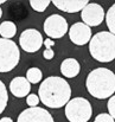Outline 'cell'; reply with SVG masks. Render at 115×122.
<instances>
[{"label":"cell","mask_w":115,"mask_h":122,"mask_svg":"<svg viewBox=\"0 0 115 122\" xmlns=\"http://www.w3.org/2000/svg\"><path fill=\"white\" fill-rule=\"evenodd\" d=\"M39 101H40V100H39V96L36 95V94H30V95L26 97V103H27V106H30V108L37 107Z\"/></svg>","instance_id":"cell-19"},{"label":"cell","mask_w":115,"mask_h":122,"mask_svg":"<svg viewBox=\"0 0 115 122\" xmlns=\"http://www.w3.org/2000/svg\"><path fill=\"white\" fill-rule=\"evenodd\" d=\"M38 96L44 106L53 109L62 108L70 101L71 88L64 78L50 76L42 82L38 89Z\"/></svg>","instance_id":"cell-1"},{"label":"cell","mask_w":115,"mask_h":122,"mask_svg":"<svg viewBox=\"0 0 115 122\" xmlns=\"http://www.w3.org/2000/svg\"><path fill=\"white\" fill-rule=\"evenodd\" d=\"M17 122H55L52 115L44 108L35 107V108H27L23 110Z\"/></svg>","instance_id":"cell-9"},{"label":"cell","mask_w":115,"mask_h":122,"mask_svg":"<svg viewBox=\"0 0 115 122\" xmlns=\"http://www.w3.org/2000/svg\"><path fill=\"white\" fill-rule=\"evenodd\" d=\"M43 56H44V58H45V59L50 61V59H52V58H53L55 52H53V50H52V49H45V50H44V52H43Z\"/></svg>","instance_id":"cell-22"},{"label":"cell","mask_w":115,"mask_h":122,"mask_svg":"<svg viewBox=\"0 0 115 122\" xmlns=\"http://www.w3.org/2000/svg\"><path fill=\"white\" fill-rule=\"evenodd\" d=\"M20 61V51L11 39L0 38V72L12 71Z\"/></svg>","instance_id":"cell-4"},{"label":"cell","mask_w":115,"mask_h":122,"mask_svg":"<svg viewBox=\"0 0 115 122\" xmlns=\"http://www.w3.org/2000/svg\"><path fill=\"white\" fill-rule=\"evenodd\" d=\"M69 38L75 45H85L91 39V30L84 23H75L69 29Z\"/></svg>","instance_id":"cell-10"},{"label":"cell","mask_w":115,"mask_h":122,"mask_svg":"<svg viewBox=\"0 0 115 122\" xmlns=\"http://www.w3.org/2000/svg\"><path fill=\"white\" fill-rule=\"evenodd\" d=\"M43 45L45 46V49H52V46L55 45V41H52V39H50V38H47V39L44 41Z\"/></svg>","instance_id":"cell-23"},{"label":"cell","mask_w":115,"mask_h":122,"mask_svg":"<svg viewBox=\"0 0 115 122\" xmlns=\"http://www.w3.org/2000/svg\"><path fill=\"white\" fill-rule=\"evenodd\" d=\"M85 86L95 98H110L115 92V74L107 68H97L87 76Z\"/></svg>","instance_id":"cell-2"},{"label":"cell","mask_w":115,"mask_h":122,"mask_svg":"<svg viewBox=\"0 0 115 122\" xmlns=\"http://www.w3.org/2000/svg\"><path fill=\"white\" fill-rule=\"evenodd\" d=\"M108 112H109V115L115 120V95H113L109 100H108Z\"/></svg>","instance_id":"cell-21"},{"label":"cell","mask_w":115,"mask_h":122,"mask_svg":"<svg viewBox=\"0 0 115 122\" xmlns=\"http://www.w3.org/2000/svg\"><path fill=\"white\" fill-rule=\"evenodd\" d=\"M1 17H2V10L0 8V18H1Z\"/></svg>","instance_id":"cell-25"},{"label":"cell","mask_w":115,"mask_h":122,"mask_svg":"<svg viewBox=\"0 0 115 122\" xmlns=\"http://www.w3.org/2000/svg\"><path fill=\"white\" fill-rule=\"evenodd\" d=\"M8 102V94H7V89L4 84V82L0 80V115L4 113V110L6 109Z\"/></svg>","instance_id":"cell-17"},{"label":"cell","mask_w":115,"mask_h":122,"mask_svg":"<svg viewBox=\"0 0 115 122\" xmlns=\"http://www.w3.org/2000/svg\"><path fill=\"white\" fill-rule=\"evenodd\" d=\"M50 2L51 1H49V0H31L30 1V5H31V7L35 11H37V12H44L47 8V6L50 5Z\"/></svg>","instance_id":"cell-18"},{"label":"cell","mask_w":115,"mask_h":122,"mask_svg":"<svg viewBox=\"0 0 115 122\" xmlns=\"http://www.w3.org/2000/svg\"><path fill=\"white\" fill-rule=\"evenodd\" d=\"M81 18L85 25L89 27L91 26H99L106 18L105 10L101 5L95 2H89L82 11H81Z\"/></svg>","instance_id":"cell-8"},{"label":"cell","mask_w":115,"mask_h":122,"mask_svg":"<svg viewBox=\"0 0 115 122\" xmlns=\"http://www.w3.org/2000/svg\"><path fill=\"white\" fill-rule=\"evenodd\" d=\"M30 90H31V83L26 80V77L23 76L14 77L10 83V91L13 94V96L18 98L29 96Z\"/></svg>","instance_id":"cell-11"},{"label":"cell","mask_w":115,"mask_h":122,"mask_svg":"<svg viewBox=\"0 0 115 122\" xmlns=\"http://www.w3.org/2000/svg\"><path fill=\"white\" fill-rule=\"evenodd\" d=\"M89 52L97 62L108 63L114 61L115 36L108 31H102L94 35L89 41Z\"/></svg>","instance_id":"cell-3"},{"label":"cell","mask_w":115,"mask_h":122,"mask_svg":"<svg viewBox=\"0 0 115 122\" xmlns=\"http://www.w3.org/2000/svg\"><path fill=\"white\" fill-rule=\"evenodd\" d=\"M94 122H115V120L109 115V114L102 113V114H99V115L95 117Z\"/></svg>","instance_id":"cell-20"},{"label":"cell","mask_w":115,"mask_h":122,"mask_svg":"<svg viewBox=\"0 0 115 122\" xmlns=\"http://www.w3.org/2000/svg\"><path fill=\"white\" fill-rule=\"evenodd\" d=\"M93 115L90 102L83 97H75L65 106V116L70 122H88Z\"/></svg>","instance_id":"cell-5"},{"label":"cell","mask_w":115,"mask_h":122,"mask_svg":"<svg viewBox=\"0 0 115 122\" xmlns=\"http://www.w3.org/2000/svg\"><path fill=\"white\" fill-rule=\"evenodd\" d=\"M81 65L78 61L75 58H67L62 62L61 64V72L64 77L68 78H74L79 74Z\"/></svg>","instance_id":"cell-13"},{"label":"cell","mask_w":115,"mask_h":122,"mask_svg":"<svg viewBox=\"0 0 115 122\" xmlns=\"http://www.w3.org/2000/svg\"><path fill=\"white\" fill-rule=\"evenodd\" d=\"M106 23L109 29V32L115 36V4H113L109 7V10L106 14Z\"/></svg>","instance_id":"cell-16"},{"label":"cell","mask_w":115,"mask_h":122,"mask_svg":"<svg viewBox=\"0 0 115 122\" xmlns=\"http://www.w3.org/2000/svg\"><path fill=\"white\" fill-rule=\"evenodd\" d=\"M44 32L50 39H58L69 32L68 21L59 14H51L44 21Z\"/></svg>","instance_id":"cell-6"},{"label":"cell","mask_w":115,"mask_h":122,"mask_svg":"<svg viewBox=\"0 0 115 122\" xmlns=\"http://www.w3.org/2000/svg\"><path fill=\"white\" fill-rule=\"evenodd\" d=\"M43 43H44L43 36L36 29H27V30L23 31L20 37H19L20 47L24 51L30 52V53L37 52L42 47Z\"/></svg>","instance_id":"cell-7"},{"label":"cell","mask_w":115,"mask_h":122,"mask_svg":"<svg viewBox=\"0 0 115 122\" xmlns=\"http://www.w3.org/2000/svg\"><path fill=\"white\" fill-rule=\"evenodd\" d=\"M52 4L61 11L67 12V13H76L82 11L89 2L87 0H55L52 1Z\"/></svg>","instance_id":"cell-12"},{"label":"cell","mask_w":115,"mask_h":122,"mask_svg":"<svg viewBox=\"0 0 115 122\" xmlns=\"http://www.w3.org/2000/svg\"><path fill=\"white\" fill-rule=\"evenodd\" d=\"M42 77H43V72L38 68H30L26 72V80L32 84L39 83L42 81Z\"/></svg>","instance_id":"cell-15"},{"label":"cell","mask_w":115,"mask_h":122,"mask_svg":"<svg viewBox=\"0 0 115 122\" xmlns=\"http://www.w3.org/2000/svg\"><path fill=\"white\" fill-rule=\"evenodd\" d=\"M0 122H13V120H12L11 117L5 116V117H1V119H0Z\"/></svg>","instance_id":"cell-24"},{"label":"cell","mask_w":115,"mask_h":122,"mask_svg":"<svg viewBox=\"0 0 115 122\" xmlns=\"http://www.w3.org/2000/svg\"><path fill=\"white\" fill-rule=\"evenodd\" d=\"M4 2H5V0H0V5H2Z\"/></svg>","instance_id":"cell-26"},{"label":"cell","mask_w":115,"mask_h":122,"mask_svg":"<svg viewBox=\"0 0 115 122\" xmlns=\"http://www.w3.org/2000/svg\"><path fill=\"white\" fill-rule=\"evenodd\" d=\"M17 33V26L13 21H4L0 24V36L4 39H11Z\"/></svg>","instance_id":"cell-14"}]
</instances>
